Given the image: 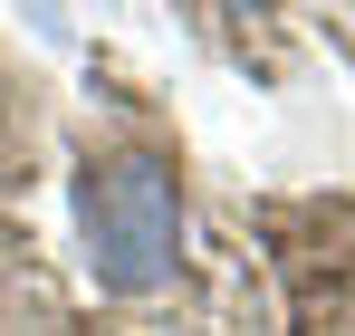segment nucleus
<instances>
[{
  "mask_svg": "<svg viewBox=\"0 0 355 336\" xmlns=\"http://www.w3.org/2000/svg\"><path fill=\"white\" fill-rule=\"evenodd\" d=\"M77 250H87V279L116 288V298H154L173 288L182 260V183L154 144H116L77 173Z\"/></svg>",
  "mask_w": 355,
  "mask_h": 336,
  "instance_id": "obj_1",
  "label": "nucleus"
}]
</instances>
